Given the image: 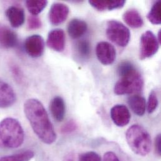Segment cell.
Returning a JSON list of instances; mask_svg holds the SVG:
<instances>
[{"instance_id": "obj_1", "label": "cell", "mask_w": 161, "mask_h": 161, "mask_svg": "<svg viewBox=\"0 0 161 161\" xmlns=\"http://www.w3.org/2000/svg\"><path fill=\"white\" fill-rule=\"evenodd\" d=\"M24 112L37 137L45 144H52L57 140V134L46 109L36 98L28 99L24 103Z\"/></svg>"}, {"instance_id": "obj_2", "label": "cell", "mask_w": 161, "mask_h": 161, "mask_svg": "<svg viewBox=\"0 0 161 161\" xmlns=\"http://www.w3.org/2000/svg\"><path fill=\"white\" fill-rule=\"evenodd\" d=\"M25 139V132L19 122L12 117L0 121V147L16 149L20 147Z\"/></svg>"}, {"instance_id": "obj_3", "label": "cell", "mask_w": 161, "mask_h": 161, "mask_svg": "<svg viewBox=\"0 0 161 161\" xmlns=\"http://www.w3.org/2000/svg\"><path fill=\"white\" fill-rule=\"evenodd\" d=\"M118 75L120 79L115 84L114 88V93L116 95L138 93L142 90L144 80L134 65L118 74Z\"/></svg>"}, {"instance_id": "obj_4", "label": "cell", "mask_w": 161, "mask_h": 161, "mask_svg": "<svg viewBox=\"0 0 161 161\" xmlns=\"http://www.w3.org/2000/svg\"><path fill=\"white\" fill-rule=\"evenodd\" d=\"M130 148L136 154L146 156L151 152L152 141L151 136L142 126L134 124L130 127L125 134Z\"/></svg>"}, {"instance_id": "obj_5", "label": "cell", "mask_w": 161, "mask_h": 161, "mask_svg": "<svg viewBox=\"0 0 161 161\" xmlns=\"http://www.w3.org/2000/svg\"><path fill=\"white\" fill-rule=\"evenodd\" d=\"M106 35L109 40L121 47H126L130 38L129 28L117 20L107 21Z\"/></svg>"}, {"instance_id": "obj_6", "label": "cell", "mask_w": 161, "mask_h": 161, "mask_svg": "<svg viewBox=\"0 0 161 161\" xmlns=\"http://www.w3.org/2000/svg\"><path fill=\"white\" fill-rule=\"evenodd\" d=\"M159 43L155 35L151 31L144 33L140 40L139 58L141 60L154 56L159 50Z\"/></svg>"}, {"instance_id": "obj_7", "label": "cell", "mask_w": 161, "mask_h": 161, "mask_svg": "<svg viewBox=\"0 0 161 161\" xmlns=\"http://www.w3.org/2000/svg\"><path fill=\"white\" fill-rule=\"evenodd\" d=\"M24 49L26 53L32 58H38L44 52L45 43L43 37L39 35H33L25 40Z\"/></svg>"}, {"instance_id": "obj_8", "label": "cell", "mask_w": 161, "mask_h": 161, "mask_svg": "<svg viewBox=\"0 0 161 161\" xmlns=\"http://www.w3.org/2000/svg\"><path fill=\"white\" fill-rule=\"evenodd\" d=\"M96 55L99 62L104 65L112 64L116 58V50L108 42H100L96 47Z\"/></svg>"}, {"instance_id": "obj_9", "label": "cell", "mask_w": 161, "mask_h": 161, "mask_svg": "<svg viewBox=\"0 0 161 161\" xmlns=\"http://www.w3.org/2000/svg\"><path fill=\"white\" fill-rule=\"evenodd\" d=\"M65 33L62 29L57 28L51 30L47 37V46L52 50L62 52L65 47Z\"/></svg>"}, {"instance_id": "obj_10", "label": "cell", "mask_w": 161, "mask_h": 161, "mask_svg": "<svg viewBox=\"0 0 161 161\" xmlns=\"http://www.w3.org/2000/svg\"><path fill=\"white\" fill-rule=\"evenodd\" d=\"M69 14V7L60 3H56L52 5L49 11V20L53 25H59L64 23Z\"/></svg>"}, {"instance_id": "obj_11", "label": "cell", "mask_w": 161, "mask_h": 161, "mask_svg": "<svg viewBox=\"0 0 161 161\" xmlns=\"http://www.w3.org/2000/svg\"><path fill=\"white\" fill-rule=\"evenodd\" d=\"M110 116L114 123L118 127L127 125L130 120V113L124 105H116L110 110Z\"/></svg>"}, {"instance_id": "obj_12", "label": "cell", "mask_w": 161, "mask_h": 161, "mask_svg": "<svg viewBox=\"0 0 161 161\" xmlns=\"http://www.w3.org/2000/svg\"><path fill=\"white\" fill-rule=\"evenodd\" d=\"M16 100V95L12 86L0 80V108H8L12 106Z\"/></svg>"}, {"instance_id": "obj_13", "label": "cell", "mask_w": 161, "mask_h": 161, "mask_svg": "<svg viewBox=\"0 0 161 161\" xmlns=\"http://www.w3.org/2000/svg\"><path fill=\"white\" fill-rule=\"evenodd\" d=\"M18 44L16 33L6 25L0 23V45L5 48L15 47Z\"/></svg>"}, {"instance_id": "obj_14", "label": "cell", "mask_w": 161, "mask_h": 161, "mask_svg": "<svg viewBox=\"0 0 161 161\" xmlns=\"http://www.w3.org/2000/svg\"><path fill=\"white\" fill-rule=\"evenodd\" d=\"M6 15L13 28H19L25 23V11L20 7L14 6L9 7L6 11Z\"/></svg>"}, {"instance_id": "obj_15", "label": "cell", "mask_w": 161, "mask_h": 161, "mask_svg": "<svg viewBox=\"0 0 161 161\" xmlns=\"http://www.w3.org/2000/svg\"><path fill=\"white\" fill-rule=\"evenodd\" d=\"M50 110L53 119L57 122H62L65 115L66 106L64 100L61 97H54L50 103Z\"/></svg>"}, {"instance_id": "obj_16", "label": "cell", "mask_w": 161, "mask_h": 161, "mask_svg": "<svg viewBox=\"0 0 161 161\" xmlns=\"http://www.w3.org/2000/svg\"><path fill=\"white\" fill-rule=\"evenodd\" d=\"M87 28L88 26L85 21L75 18L69 22L67 30L69 35L71 38L77 39L85 35L87 31Z\"/></svg>"}, {"instance_id": "obj_17", "label": "cell", "mask_w": 161, "mask_h": 161, "mask_svg": "<svg viewBox=\"0 0 161 161\" xmlns=\"http://www.w3.org/2000/svg\"><path fill=\"white\" fill-rule=\"evenodd\" d=\"M89 4L95 9L103 11L105 10L111 11L115 9H119L122 8L125 3V0H113V1H98L90 0L88 1Z\"/></svg>"}, {"instance_id": "obj_18", "label": "cell", "mask_w": 161, "mask_h": 161, "mask_svg": "<svg viewBox=\"0 0 161 161\" xmlns=\"http://www.w3.org/2000/svg\"><path fill=\"white\" fill-rule=\"evenodd\" d=\"M128 104L134 114L139 116H142L146 110V99L139 95H134L128 98Z\"/></svg>"}, {"instance_id": "obj_19", "label": "cell", "mask_w": 161, "mask_h": 161, "mask_svg": "<svg viewBox=\"0 0 161 161\" xmlns=\"http://www.w3.org/2000/svg\"><path fill=\"white\" fill-rule=\"evenodd\" d=\"M123 19L125 23L132 28H139L144 25L141 14L135 9H130L125 12L123 14Z\"/></svg>"}, {"instance_id": "obj_20", "label": "cell", "mask_w": 161, "mask_h": 161, "mask_svg": "<svg viewBox=\"0 0 161 161\" xmlns=\"http://www.w3.org/2000/svg\"><path fill=\"white\" fill-rule=\"evenodd\" d=\"M34 152L28 150L13 155L1 157L0 161H30L34 158Z\"/></svg>"}, {"instance_id": "obj_21", "label": "cell", "mask_w": 161, "mask_h": 161, "mask_svg": "<svg viewBox=\"0 0 161 161\" xmlns=\"http://www.w3.org/2000/svg\"><path fill=\"white\" fill-rule=\"evenodd\" d=\"M48 4L47 1H33L28 0L26 1V6L28 11L35 16H37L40 14L47 6Z\"/></svg>"}, {"instance_id": "obj_22", "label": "cell", "mask_w": 161, "mask_h": 161, "mask_svg": "<svg viewBox=\"0 0 161 161\" xmlns=\"http://www.w3.org/2000/svg\"><path fill=\"white\" fill-rule=\"evenodd\" d=\"M148 20L153 25H160L161 23V2L158 1L153 5L147 16Z\"/></svg>"}, {"instance_id": "obj_23", "label": "cell", "mask_w": 161, "mask_h": 161, "mask_svg": "<svg viewBox=\"0 0 161 161\" xmlns=\"http://www.w3.org/2000/svg\"><path fill=\"white\" fill-rule=\"evenodd\" d=\"M77 51L79 55L82 58H87L91 53V45L87 40H81L77 44Z\"/></svg>"}, {"instance_id": "obj_24", "label": "cell", "mask_w": 161, "mask_h": 161, "mask_svg": "<svg viewBox=\"0 0 161 161\" xmlns=\"http://www.w3.org/2000/svg\"><path fill=\"white\" fill-rule=\"evenodd\" d=\"M158 106V98L155 91H152L149 95L147 102V111L149 114L154 112Z\"/></svg>"}, {"instance_id": "obj_25", "label": "cell", "mask_w": 161, "mask_h": 161, "mask_svg": "<svg viewBox=\"0 0 161 161\" xmlns=\"http://www.w3.org/2000/svg\"><path fill=\"white\" fill-rule=\"evenodd\" d=\"M42 21L38 16L31 15L28 18V28L30 30H34L39 29L42 26Z\"/></svg>"}, {"instance_id": "obj_26", "label": "cell", "mask_w": 161, "mask_h": 161, "mask_svg": "<svg viewBox=\"0 0 161 161\" xmlns=\"http://www.w3.org/2000/svg\"><path fill=\"white\" fill-rule=\"evenodd\" d=\"M79 161H102V159L97 153L90 151L80 155Z\"/></svg>"}, {"instance_id": "obj_27", "label": "cell", "mask_w": 161, "mask_h": 161, "mask_svg": "<svg viewBox=\"0 0 161 161\" xmlns=\"http://www.w3.org/2000/svg\"><path fill=\"white\" fill-rule=\"evenodd\" d=\"M77 129V125L74 120H69L61 129L62 134H68L75 131Z\"/></svg>"}, {"instance_id": "obj_28", "label": "cell", "mask_w": 161, "mask_h": 161, "mask_svg": "<svg viewBox=\"0 0 161 161\" xmlns=\"http://www.w3.org/2000/svg\"><path fill=\"white\" fill-rule=\"evenodd\" d=\"M103 161H120V160L117 156L113 152H107L103 156Z\"/></svg>"}, {"instance_id": "obj_29", "label": "cell", "mask_w": 161, "mask_h": 161, "mask_svg": "<svg viewBox=\"0 0 161 161\" xmlns=\"http://www.w3.org/2000/svg\"><path fill=\"white\" fill-rule=\"evenodd\" d=\"M11 72H12V74H13V76L14 77V78L16 80L21 81V80H22L21 72V70H19V69L18 67H16V65H13L11 67Z\"/></svg>"}, {"instance_id": "obj_30", "label": "cell", "mask_w": 161, "mask_h": 161, "mask_svg": "<svg viewBox=\"0 0 161 161\" xmlns=\"http://www.w3.org/2000/svg\"><path fill=\"white\" fill-rule=\"evenodd\" d=\"M161 134L157 136L155 139V152L158 156H161Z\"/></svg>"}, {"instance_id": "obj_31", "label": "cell", "mask_w": 161, "mask_h": 161, "mask_svg": "<svg viewBox=\"0 0 161 161\" xmlns=\"http://www.w3.org/2000/svg\"><path fill=\"white\" fill-rule=\"evenodd\" d=\"M65 161H74V158H73L71 154H70V155L66 156Z\"/></svg>"}, {"instance_id": "obj_32", "label": "cell", "mask_w": 161, "mask_h": 161, "mask_svg": "<svg viewBox=\"0 0 161 161\" xmlns=\"http://www.w3.org/2000/svg\"><path fill=\"white\" fill-rule=\"evenodd\" d=\"M158 39V42H159V45L161 43V30H159V33H158V38H157Z\"/></svg>"}]
</instances>
